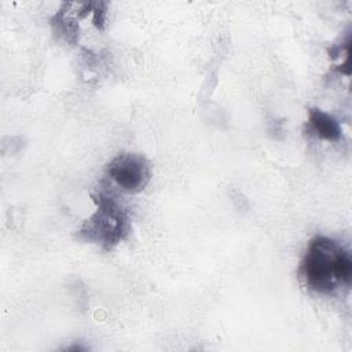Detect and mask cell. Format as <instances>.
Here are the masks:
<instances>
[{
    "instance_id": "cell-1",
    "label": "cell",
    "mask_w": 352,
    "mask_h": 352,
    "mask_svg": "<svg viewBox=\"0 0 352 352\" xmlns=\"http://www.w3.org/2000/svg\"><path fill=\"white\" fill-rule=\"evenodd\" d=\"M300 274L304 285L318 294H333L349 287L352 282V258L348 249L334 238L314 236L301 260Z\"/></svg>"
},
{
    "instance_id": "cell-2",
    "label": "cell",
    "mask_w": 352,
    "mask_h": 352,
    "mask_svg": "<svg viewBox=\"0 0 352 352\" xmlns=\"http://www.w3.org/2000/svg\"><path fill=\"white\" fill-rule=\"evenodd\" d=\"M92 199L96 209L80 226L76 238L110 252L129 235V214L117 198L106 191L92 194Z\"/></svg>"
},
{
    "instance_id": "cell-3",
    "label": "cell",
    "mask_w": 352,
    "mask_h": 352,
    "mask_svg": "<svg viewBox=\"0 0 352 352\" xmlns=\"http://www.w3.org/2000/svg\"><path fill=\"white\" fill-rule=\"evenodd\" d=\"M107 176L125 192H140L151 179L150 161L139 153L122 151L106 165Z\"/></svg>"
},
{
    "instance_id": "cell-4",
    "label": "cell",
    "mask_w": 352,
    "mask_h": 352,
    "mask_svg": "<svg viewBox=\"0 0 352 352\" xmlns=\"http://www.w3.org/2000/svg\"><path fill=\"white\" fill-rule=\"evenodd\" d=\"M307 126L309 135L324 142L336 143L342 138V129L338 120L319 107L308 109Z\"/></svg>"
},
{
    "instance_id": "cell-5",
    "label": "cell",
    "mask_w": 352,
    "mask_h": 352,
    "mask_svg": "<svg viewBox=\"0 0 352 352\" xmlns=\"http://www.w3.org/2000/svg\"><path fill=\"white\" fill-rule=\"evenodd\" d=\"M72 3H62L59 10L51 16L50 26L55 40L62 41L67 45H76L80 38V26L76 16L70 12Z\"/></svg>"
},
{
    "instance_id": "cell-6",
    "label": "cell",
    "mask_w": 352,
    "mask_h": 352,
    "mask_svg": "<svg viewBox=\"0 0 352 352\" xmlns=\"http://www.w3.org/2000/svg\"><path fill=\"white\" fill-rule=\"evenodd\" d=\"M107 7L109 4L106 1H92V8H91L92 23L98 30H103L106 26Z\"/></svg>"
},
{
    "instance_id": "cell-7",
    "label": "cell",
    "mask_w": 352,
    "mask_h": 352,
    "mask_svg": "<svg viewBox=\"0 0 352 352\" xmlns=\"http://www.w3.org/2000/svg\"><path fill=\"white\" fill-rule=\"evenodd\" d=\"M349 44H351V34L348 33V36H346V38H345V43H344V52H345V55L346 56H349ZM341 51H342V45H340V44H334V45H331L330 48H329V56L331 58V59H336V58H338L340 55H341ZM345 56V58H346Z\"/></svg>"
},
{
    "instance_id": "cell-8",
    "label": "cell",
    "mask_w": 352,
    "mask_h": 352,
    "mask_svg": "<svg viewBox=\"0 0 352 352\" xmlns=\"http://www.w3.org/2000/svg\"><path fill=\"white\" fill-rule=\"evenodd\" d=\"M271 133H275L274 135V139H279L278 138V133H283V126H282V122L280 121H275V122H272V125L270 126V129H268Z\"/></svg>"
}]
</instances>
